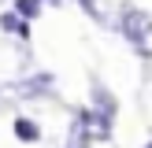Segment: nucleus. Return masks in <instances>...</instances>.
<instances>
[{
	"label": "nucleus",
	"instance_id": "7ed1b4c3",
	"mask_svg": "<svg viewBox=\"0 0 152 148\" xmlns=\"http://www.w3.org/2000/svg\"><path fill=\"white\" fill-rule=\"evenodd\" d=\"M4 30L11 33V30H19V33H26V26H22V19H15V15H4Z\"/></svg>",
	"mask_w": 152,
	"mask_h": 148
},
{
	"label": "nucleus",
	"instance_id": "f257e3e1",
	"mask_svg": "<svg viewBox=\"0 0 152 148\" xmlns=\"http://www.w3.org/2000/svg\"><path fill=\"white\" fill-rule=\"evenodd\" d=\"M123 33H126V41L134 44V52L137 56H145V59H152V15H145V11H126L123 15Z\"/></svg>",
	"mask_w": 152,
	"mask_h": 148
},
{
	"label": "nucleus",
	"instance_id": "f03ea898",
	"mask_svg": "<svg viewBox=\"0 0 152 148\" xmlns=\"http://www.w3.org/2000/svg\"><path fill=\"white\" fill-rule=\"evenodd\" d=\"M15 133H19V137H26V141H37V126L26 122V118H19V122H15Z\"/></svg>",
	"mask_w": 152,
	"mask_h": 148
}]
</instances>
